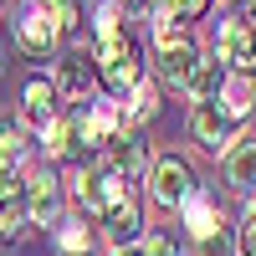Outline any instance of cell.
I'll use <instances>...</instances> for the list:
<instances>
[{"label": "cell", "instance_id": "obj_5", "mask_svg": "<svg viewBox=\"0 0 256 256\" xmlns=\"http://www.w3.org/2000/svg\"><path fill=\"white\" fill-rule=\"evenodd\" d=\"M56 20H52V10H26L16 20V41H20V52L26 56H52V46H56Z\"/></svg>", "mask_w": 256, "mask_h": 256}, {"label": "cell", "instance_id": "obj_17", "mask_svg": "<svg viewBox=\"0 0 256 256\" xmlns=\"http://www.w3.org/2000/svg\"><path fill=\"white\" fill-rule=\"evenodd\" d=\"M41 138H46V154H56V159H62V154L72 148V138H77V123L56 113V118H52L46 128H41Z\"/></svg>", "mask_w": 256, "mask_h": 256}, {"label": "cell", "instance_id": "obj_20", "mask_svg": "<svg viewBox=\"0 0 256 256\" xmlns=\"http://www.w3.org/2000/svg\"><path fill=\"white\" fill-rule=\"evenodd\" d=\"M46 10H52V20H56L62 36L77 31V0H46Z\"/></svg>", "mask_w": 256, "mask_h": 256}, {"label": "cell", "instance_id": "obj_12", "mask_svg": "<svg viewBox=\"0 0 256 256\" xmlns=\"http://www.w3.org/2000/svg\"><path fill=\"white\" fill-rule=\"evenodd\" d=\"M226 174H230V184L256 190V138H241V144L226 154Z\"/></svg>", "mask_w": 256, "mask_h": 256}, {"label": "cell", "instance_id": "obj_26", "mask_svg": "<svg viewBox=\"0 0 256 256\" xmlns=\"http://www.w3.org/2000/svg\"><path fill=\"white\" fill-rule=\"evenodd\" d=\"M164 6H174V10H180V6H184V0H164Z\"/></svg>", "mask_w": 256, "mask_h": 256}, {"label": "cell", "instance_id": "obj_18", "mask_svg": "<svg viewBox=\"0 0 256 256\" xmlns=\"http://www.w3.org/2000/svg\"><path fill=\"white\" fill-rule=\"evenodd\" d=\"M56 246L67 251V256H82L92 246V226H82V220H62L56 226Z\"/></svg>", "mask_w": 256, "mask_h": 256}, {"label": "cell", "instance_id": "obj_10", "mask_svg": "<svg viewBox=\"0 0 256 256\" xmlns=\"http://www.w3.org/2000/svg\"><path fill=\"white\" fill-rule=\"evenodd\" d=\"M20 102H26V123L46 128V123L56 118V82L31 77V82H26V92H20Z\"/></svg>", "mask_w": 256, "mask_h": 256}, {"label": "cell", "instance_id": "obj_15", "mask_svg": "<svg viewBox=\"0 0 256 256\" xmlns=\"http://www.w3.org/2000/svg\"><path fill=\"white\" fill-rule=\"evenodd\" d=\"M184 220H190V230L195 236H216V205H210V195L205 190H190V200H184Z\"/></svg>", "mask_w": 256, "mask_h": 256}, {"label": "cell", "instance_id": "obj_6", "mask_svg": "<svg viewBox=\"0 0 256 256\" xmlns=\"http://www.w3.org/2000/svg\"><path fill=\"white\" fill-rule=\"evenodd\" d=\"M216 46H220V62H230L236 72L256 67V31L246 26V20H226L220 36H216Z\"/></svg>", "mask_w": 256, "mask_h": 256}, {"label": "cell", "instance_id": "obj_25", "mask_svg": "<svg viewBox=\"0 0 256 256\" xmlns=\"http://www.w3.org/2000/svg\"><path fill=\"white\" fill-rule=\"evenodd\" d=\"M246 20H256V0H246Z\"/></svg>", "mask_w": 256, "mask_h": 256}, {"label": "cell", "instance_id": "obj_14", "mask_svg": "<svg viewBox=\"0 0 256 256\" xmlns=\"http://www.w3.org/2000/svg\"><path fill=\"white\" fill-rule=\"evenodd\" d=\"M88 88H92V67H88V56L62 62V72H56V98H88Z\"/></svg>", "mask_w": 256, "mask_h": 256}, {"label": "cell", "instance_id": "obj_19", "mask_svg": "<svg viewBox=\"0 0 256 256\" xmlns=\"http://www.w3.org/2000/svg\"><path fill=\"white\" fill-rule=\"evenodd\" d=\"M20 154H26V138H20L16 128H0V174H10L20 164Z\"/></svg>", "mask_w": 256, "mask_h": 256}, {"label": "cell", "instance_id": "obj_13", "mask_svg": "<svg viewBox=\"0 0 256 256\" xmlns=\"http://www.w3.org/2000/svg\"><path fill=\"white\" fill-rule=\"evenodd\" d=\"M56 205H62L56 180H52V174H36V180H31V220H36V226H52Z\"/></svg>", "mask_w": 256, "mask_h": 256}, {"label": "cell", "instance_id": "obj_23", "mask_svg": "<svg viewBox=\"0 0 256 256\" xmlns=\"http://www.w3.org/2000/svg\"><path fill=\"white\" fill-rule=\"evenodd\" d=\"M118 6H123V10H128V16H144V10H148V6H154V0H118Z\"/></svg>", "mask_w": 256, "mask_h": 256}, {"label": "cell", "instance_id": "obj_3", "mask_svg": "<svg viewBox=\"0 0 256 256\" xmlns=\"http://www.w3.org/2000/svg\"><path fill=\"white\" fill-rule=\"evenodd\" d=\"M200 67V52H195V41H184L169 31V20H159V72L164 82H174V88H184L190 77H195Z\"/></svg>", "mask_w": 256, "mask_h": 256}, {"label": "cell", "instance_id": "obj_8", "mask_svg": "<svg viewBox=\"0 0 256 256\" xmlns=\"http://www.w3.org/2000/svg\"><path fill=\"white\" fill-rule=\"evenodd\" d=\"M31 216V184L20 180H0V236H10V230H20V220Z\"/></svg>", "mask_w": 256, "mask_h": 256}, {"label": "cell", "instance_id": "obj_9", "mask_svg": "<svg viewBox=\"0 0 256 256\" xmlns=\"http://www.w3.org/2000/svg\"><path fill=\"white\" fill-rule=\"evenodd\" d=\"M102 154H108V164L118 169L128 184H134V180H138V169H144V159H148V148H144V138H138V134H128V128H123V134H118L108 148H102Z\"/></svg>", "mask_w": 256, "mask_h": 256}, {"label": "cell", "instance_id": "obj_2", "mask_svg": "<svg viewBox=\"0 0 256 256\" xmlns=\"http://www.w3.org/2000/svg\"><path fill=\"white\" fill-rule=\"evenodd\" d=\"M77 200L92 210V216L102 220L113 205H123L128 200V180L118 174V169L108 164V159H98V164H82L77 169Z\"/></svg>", "mask_w": 256, "mask_h": 256}, {"label": "cell", "instance_id": "obj_16", "mask_svg": "<svg viewBox=\"0 0 256 256\" xmlns=\"http://www.w3.org/2000/svg\"><path fill=\"white\" fill-rule=\"evenodd\" d=\"M184 92L195 98V102H210V98L220 92V67H216V62H200V67H195V77L184 82Z\"/></svg>", "mask_w": 256, "mask_h": 256}, {"label": "cell", "instance_id": "obj_22", "mask_svg": "<svg viewBox=\"0 0 256 256\" xmlns=\"http://www.w3.org/2000/svg\"><path fill=\"white\" fill-rule=\"evenodd\" d=\"M148 256H180V251H174L169 236H154V241H148Z\"/></svg>", "mask_w": 256, "mask_h": 256}, {"label": "cell", "instance_id": "obj_1", "mask_svg": "<svg viewBox=\"0 0 256 256\" xmlns=\"http://www.w3.org/2000/svg\"><path fill=\"white\" fill-rule=\"evenodd\" d=\"M98 72L108 88H138V52H134V41H128L118 31V20L113 16H102L98 20Z\"/></svg>", "mask_w": 256, "mask_h": 256}, {"label": "cell", "instance_id": "obj_21", "mask_svg": "<svg viewBox=\"0 0 256 256\" xmlns=\"http://www.w3.org/2000/svg\"><path fill=\"white\" fill-rule=\"evenodd\" d=\"M241 246L246 256H256V205H246V216H241Z\"/></svg>", "mask_w": 256, "mask_h": 256}, {"label": "cell", "instance_id": "obj_4", "mask_svg": "<svg viewBox=\"0 0 256 256\" xmlns=\"http://www.w3.org/2000/svg\"><path fill=\"white\" fill-rule=\"evenodd\" d=\"M190 190H195V180H190V164L184 159H174V154L154 159V200L159 205H184Z\"/></svg>", "mask_w": 256, "mask_h": 256}, {"label": "cell", "instance_id": "obj_24", "mask_svg": "<svg viewBox=\"0 0 256 256\" xmlns=\"http://www.w3.org/2000/svg\"><path fill=\"white\" fill-rule=\"evenodd\" d=\"M113 256H148V246H138V241H134V246H118Z\"/></svg>", "mask_w": 256, "mask_h": 256}, {"label": "cell", "instance_id": "obj_11", "mask_svg": "<svg viewBox=\"0 0 256 256\" xmlns=\"http://www.w3.org/2000/svg\"><path fill=\"white\" fill-rule=\"evenodd\" d=\"M138 226H144V220H138V205H134V200H123V205H113L108 216H102V230H108L118 246H134V241H138Z\"/></svg>", "mask_w": 256, "mask_h": 256}, {"label": "cell", "instance_id": "obj_7", "mask_svg": "<svg viewBox=\"0 0 256 256\" xmlns=\"http://www.w3.org/2000/svg\"><path fill=\"white\" fill-rule=\"evenodd\" d=\"M190 128H195V138H200L205 148H226V144H230V128H236V118H230L226 108H216V102H195Z\"/></svg>", "mask_w": 256, "mask_h": 256}]
</instances>
